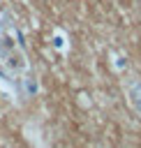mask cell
<instances>
[{
  "label": "cell",
  "mask_w": 141,
  "mask_h": 148,
  "mask_svg": "<svg viewBox=\"0 0 141 148\" xmlns=\"http://www.w3.org/2000/svg\"><path fill=\"white\" fill-rule=\"evenodd\" d=\"M51 44H53V49H55L58 53H65V51H67V46H69V44H67V35H65L62 30H55V32H53Z\"/></svg>",
  "instance_id": "3"
},
{
  "label": "cell",
  "mask_w": 141,
  "mask_h": 148,
  "mask_svg": "<svg viewBox=\"0 0 141 148\" xmlns=\"http://www.w3.org/2000/svg\"><path fill=\"white\" fill-rule=\"evenodd\" d=\"M125 90H127V99H129L132 109L141 116V81L139 79H129L125 83Z\"/></svg>",
  "instance_id": "1"
},
{
  "label": "cell",
  "mask_w": 141,
  "mask_h": 148,
  "mask_svg": "<svg viewBox=\"0 0 141 148\" xmlns=\"http://www.w3.org/2000/svg\"><path fill=\"white\" fill-rule=\"evenodd\" d=\"M18 81H21V90H23L25 97H37V92H39V83H37V79H32V76H23V79H18Z\"/></svg>",
  "instance_id": "2"
},
{
  "label": "cell",
  "mask_w": 141,
  "mask_h": 148,
  "mask_svg": "<svg viewBox=\"0 0 141 148\" xmlns=\"http://www.w3.org/2000/svg\"><path fill=\"white\" fill-rule=\"evenodd\" d=\"M113 67L120 72V69H125L127 67V58H123V56H113Z\"/></svg>",
  "instance_id": "4"
}]
</instances>
